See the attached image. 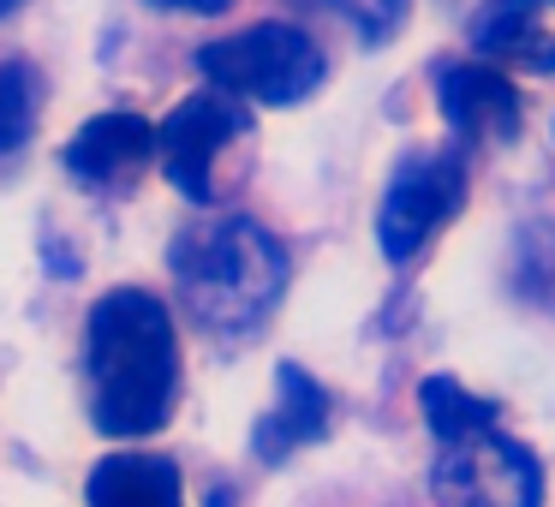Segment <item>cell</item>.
Returning <instances> with one entry per match:
<instances>
[{
  "instance_id": "obj_17",
  "label": "cell",
  "mask_w": 555,
  "mask_h": 507,
  "mask_svg": "<svg viewBox=\"0 0 555 507\" xmlns=\"http://www.w3.org/2000/svg\"><path fill=\"white\" fill-rule=\"evenodd\" d=\"M209 507H233V495H228V490H216V495H209Z\"/></svg>"
},
{
  "instance_id": "obj_15",
  "label": "cell",
  "mask_w": 555,
  "mask_h": 507,
  "mask_svg": "<svg viewBox=\"0 0 555 507\" xmlns=\"http://www.w3.org/2000/svg\"><path fill=\"white\" fill-rule=\"evenodd\" d=\"M526 281L555 299V233H531L526 239Z\"/></svg>"
},
{
  "instance_id": "obj_3",
  "label": "cell",
  "mask_w": 555,
  "mask_h": 507,
  "mask_svg": "<svg viewBox=\"0 0 555 507\" xmlns=\"http://www.w3.org/2000/svg\"><path fill=\"white\" fill-rule=\"evenodd\" d=\"M197 73L209 90L233 102H263V108H293L323 84V49L293 25H251L228 42H209L197 54Z\"/></svg>"
},
{
  "instance_id": "obj_1",
  "label": "cell",
  "mask_w": 555,
  "mask_h": 507,
  "mask_svg": "<svg viewBox=\"0 0 555 507\" xmlns=\"http://www.w3.org/2000/svg\"><path fill=\"white\" fill-rule=\"evenodd\" d=\"M85 376H90V412L102 435H150L168 424L180 394V335L156 292L114 287L90 304L85 335Z\"/></svg>"
},
{
  "instance_id": "obj_16",
  "label": "cell",
  "mask_w": 555,
  "mask_h": 507,
  "mask_svg": "<svg viewBox=\"0 0 555 507\" xmlns=\"http://www.w3.org/2000/svg\"><path fill=\"white\" fill-rule=\"evenodd\" d=\"M156 6H168V13H228L233 0H156Z\"/></svg>"
},
{
  "instance_id": "obj_12",
  "label": "cell",
  "mask_w": 555,
  "mask_h": 507,
  "mask_svg": "<svg viewBox=\"0 0 555 507\" xmlns=\"http://www.w3.org/2000/svg\"><path fill=\"white\" fill-rule=\"evenodd\" d=\"M418 406H424V418H430L436 442H460V435L495 430V400L472 394L454 376H430V382L418 388Z\"/></svg>"
},
{
  "instance_id": "obj_10",
  "label": "cell",
  "mask_w": 555,
  "mask_h": 507,
  "mask_svg": "<svg viewBox=\"0 0 555 507\" xmlns=\"http://www.w3.org/2000/svg\"><path fill=\"white\" fill-rule=\"evenodd\" d=\"M323 430H328V394L299 370V364H281L275 370V406L257 418V435H251L257 459H287L293 447L317 442Z\"/></svg>"
},
{
  "instance_id": "obj_5",
  "label": "cell",
  "mask_w": 555,
  "mask_h": 507,
  "mask_svg": "<svg viewBox=\"0 0 555 507\" xmlns=\"http://www.w3.org/2000/svg\"><path fill=\"white\" fill-rule=\"evenodd\" d=\"M460 204H466V156L460 150H418L388 180L376 239H383V251L395 263H406L460 216Z\"/></svg>"
},
{
  "instance_id": "obj_2",
  "label": "cell",
  "mask_w": 555,
  "mask_h": 507,
  "mask_svg": "<svg viewBox=\"0 0 555 507\" xmlns=\"http://www.w3.org/2000/svg\"><path fill=\"white\" fill-rule=\"evenodd\" d=\"M173 281H180L185 311L216 335H251L287 287V251L269 227L245 216L209 221L180 233L173 245Z\"/></svg>"
},
{
  "instance_id": "obj_8",
  "label": "cell",
  "mask_w": 555,
  "mask_h": 507,
  "mask_svg": "<svg viewBox=\"0 0 555 507\" xmlns=\"http://www.w3.org/2000/svg\"><path fill=\"white\" fill-rule=\"evenodd\" d=\"M442 90V114L454 126V138H472V144H502V138L519 132V96L507 84L502 66L490 61H454L436 78Z\"/></svg>"
},
{
  "instance_id": "obj_7",
  "label": "cell",
  "mask_w": 555,
  "mask_h": 507,
  "mask_svg": "<svg viewBox=\"0 0 555 507\" xmlns=\"http://www.w3.org/2000/svg\"><path fill=\"white\" fill-rule=\"evenodd\" d=\"M150 161H156V126L138 114H96L66 144V173L90 192H126L144 180Z\"/></svg>"
},
{
  "instance_id": "obj_13",
  "label": "cell",
  "mask_w": 555,
  "mask_h": 507,
  "mask_svg": "<svg viewBox=\"0 0 555 507\" xmlns=\"http://www.w3.org/2000/svg\"><path fill=\"white\" fill-rule=\"evenodd\" d=\"M42 114V78L30 61H0V150H18L37 132Z\"/></svg>"
},
{
  "instance_id": "obj_4",
  "label": "cell",
  "mask_w": 555,
  "mask_h": 507,
  "mask_svg": "<svg viewBox=\"0 0 555 507\" xmlns=\"http://www.w3.org/2000/svg\"><path fill=\"white\" fill-rule=\"evenodd\" d=\"M251 132V108L221 90H197L162 120L156 132V161L192 204L221 197V161L233 156V144Z\"/></svg>"
},
{
  "instance_id": "obj_14",
  "label": "cell",
  "mask_w": 555,
  "mask_h": 507,
  "mask_svg": "<svg viewBox=\"0 0 555 507\" xmlns=\"http://www.w3.org/2000/svg\"><path fill=\"white\" fill-rule=\"evenodd\" d=\"M364 42H388L400 25H406V0H328Z\"/></svg>"
},
{
  "instance_id": "obj_11",
  "label": "cell",
  "mask_w": 555,
  "mask_h": 507,
  "mask_svg": "<svg viewBox=\"0 0 555 507\" xmlns=\"http://www.w3.org/2000/svg\"><path fill=\"white\" fill-rule=\"evenodd\" d=\"M90 507H180V466L162 454H108L90 471Z\"/></svg>"
},
{
  "instance_id": "obj_18",
  "label": "cell",
  "mask_w": 555,
  "mask_h": 507,
  "mask_svg": "<svg viewBox=\"0 0 555 507\" xmlns=\"http://www.w3.org/2000/svg\"><path fill=\"white\" fill-rule=\"evenodd\" d=\"M18 6H25V0H0V18H7V13H18Z\"/></svg>"
},
{
  "instance_id": "obj_6",
  "label": "cell",
  "mask_w": 555,
  "mask_h": 507,
  "mask_svg": "<svg viewBox=\"0 0 555 507\" xmlns=\"http://www.w3.org/2000/svg\"><path fill=\"white\" fill-rule=\"evenodd\" d=\"M436 502L442 507H543V471L514 435L478 430L442 442L436 454Z\"/></svg>"
},
{
  "instance_id": "obj_9",
  "label": "cell",
  "mask_w": 555,
  "mask_h": 507,
  "mask_svg": "<svg viewBox=\"0 0 555 507\" xmlns=\"http://www.w3.org/2000/svg\"><path fill=\"white\" fill-rule=\"evenodd\" d=\"M472 49L490 66L555 73V0H490L472 25Z\"/></svg>"
}]
</instances>
